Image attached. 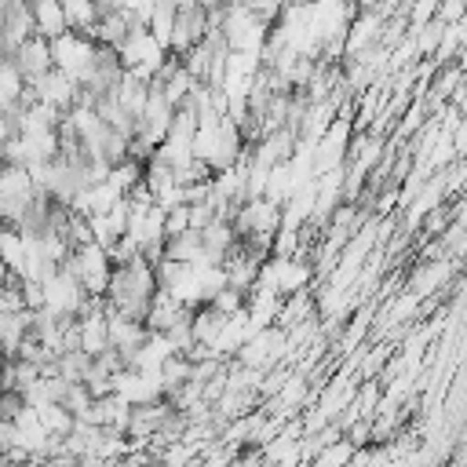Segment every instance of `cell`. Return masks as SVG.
I'll return each instance as SVG.
<instances>
[{
    "mask_svg": "<svg viewBox=\"0 0 467 467\" xmlns=\"http://www.w3.org/2000/svg\"><path fill=\"white\" fill-rule=\"evenodd\" d=\"M212 306L219 310V314H226V317H234V314H241L244 310V292H237V288H219L215 296H212Z\"/></svg>",
    "mask_w": 467,
    "mask_h": 467,
    "instance_id": "cell-23",
    "label": "cell"
},
{
    "mask_svg": "<svg viewBox=\"0 0 467 467\" xmlns=\"http://www.w3.org/2000/svg\"><path fill=\"white\" fill-rule=\"evenodd\" d=\"M11 277H15V274H11V266H7V263H4V259H0V285H7V281H11Z\"/></svg>",
    "mask_w": 467,
    "mask_h": 467,
    "instance_id": "cell-28",
    "label": "cell"
},
{
    "mask_svg": "<svg viewBox=\"0 0 467 467\" xmlns=\"http://www.w3.org/2000/svg\"><path fill=\"white\" fill-rule=\"evenodd\" d=\"M157 376H161V387H164V394H168V390L190 383V376H193V361H190L186 354H171V358L157 368Z\"/></svg>",
    "mask_w": 467,
    "mask_h": 467,
    "instance_id": "cell-18",
    "label": "cell"
},
{
    "mask_svg": "<svg viewBox=\"0 0 467 467\" xmlns=\"http://www.w3.org/2000/svg\"><path fill=\"white\" fill-rule=\"evenodd\" d=\"M40 288H44V310H51L55 317H77V310L84 303V288L66 266H51L44 274Z\"/></svg>",
    "mask_w": 467,
    "mask_h": 467,
    "instance_id": "cell-6",
    "label": "cell"
},
{
    "mask_svg": "<svg viewBox=\"0 0 467 467\" xmlns=\"http://www.w3.org/2000/svg\"><path fill=\"white\" fill-rule=\"evenodd\" d=\"M29 36H36V33H33V11H29L26 0H11V7L4 11V29H0L4 51L11 55V51H15L18 44H26Z\"/></svg>",
    "mask_w": 467,
    "mask_h": 467,
    "instance_id": "cell-11",
    "label": "cell"
},
{
    "mask_svg": "<svg viewBox=\"0 0 467 467\" xmlns=\"http://www.w3.org/2000/svg\"><path fill=\"white\" fill-rule=\"evenodd\" d=\"M463 15H467V0H438V15L434 18L441 26H456Z\"/></svg>",
    "mask_w": 467,
    "mask_h": 467,
    "instance_id": "cell-25",
    "label": "cell"
},
{
    "mask_svg": "<svg viewBox=\"0 0 467 467\" xmlns=\"http://www.w3.org/2000/svg\"><path fill=\"white\" fill-rule=\"evenodd\" d=\"M182 314H186V306H182L175 296L157 292V296H153V303H150V310H146V321H142V325H146L150 332H168Z\"/></svg>",
    "mask_w": 467,
    "mask_h": 467,
    "instance_id": "cell-13",
    "label": "cell"
},
{
    "mask_svg": "<svg viewBox=\"0 0 467 467\" xmlns=\"http://www.w3.org/2000/svg\"><path fill=\"white\" fill-rule=\"evenodd\" d=\"M452 150H456V161H467V117L452 128Z\"/></svg>",
    "mask_w": 467,
    "mask_h": 467,
    "instance_id": "cell-26",
    "label": "cell"
},
{
    "mask_svg": "<svg viewBox=\"0 0 467 467\" xmlns=\"http://www.w3.org/2000/svg\"><path fill=\"white\" fill-rule=\"evenodd\" d=\"M186 230H190V208H186V204L168 208V212H164V241H168V237H179V234H186Z\"/></svg>",
    "mask_w": 467,
    "mask_h": 467,
    "instance_id": "cell-24",
    "label": "cell"
},
{
    "mask_svg": "<svg viewBox=\"0 0 467 467\" xmlns=\"http://www.w3.org/2000/svg\"><path fill=\"white\" fill-rule=\"evenodd\" d=\"M88 368H91V358H88L84 350H66V354H58V376H62L66 383H84Z\"/></svg>",
    "mask_w": 467,
    "mask_h": 467,
    "instance_id": "cell-20",
    "label": "cell"
},
{
    "mask_svg": "<svg viewBox=\"0 0 467 467\" xmlns=\"http://www.w3.org/2000/svg\"><path fill=\"white\" fill-rule=\"evenodd\" d=\"M29 325H33V310H22V314H0V347L7 358L18 354L22 339L29 336Z\"/></svg>",
    "mask_w": 467,
    "mask_h": 467,
    "instance_id": "cell-15",
    "label": "cell"
},
{
    "mask_svg": "<svg viewBox=\"0 0 467 467\" xmlns=\"http://www.w3.org/2000/svg\"><path fill=\"white\" fill-rule=\"evenodd\" d=\"M106 336H109V350H117L124 358V365H131V358L142 350L150 328L142 321H128L120 314H106Z\"/></svg>",
    "mask_w": 467,
    "mask_h": 467,
    "instance_id": "cell-7",
    "label": "cell"
},
{
    "mask_svg": "<svg viewBox=\"0 0 467 467\" xmlns=\"http://www.w3.org/2000/svg\"><path fill=\"white\" fill-rule=\"evenodd\" d=\"M51 44V66L58 69V73H66V77H73L77 84L88 77V69H91V62H95V51H99V44L88 36V33H73V29H66V33H58L55 40H47Z\"/></svg>",
    "mask_w": 467,
    "mask_h": 467,
    "instance_id": "cell-3",
    "label": "cell"
},
{
    "mask_svg": "<svg viewBox=\"0 0 467 467\" xmlns=\"http://www.w3.org/2000/svg\"><path fill=\"white\" fill-rule=\"evenodd\" d=\"M139 182H142V164H139V161L124 157L120 164H113V168H109V186H113L120 197H124V193H131Z\"/></svg>",
    "mask_w": 467,
    "mask_h": 467,
    "instance_id": "cell-19",
    "label": "cell"
},
{
    "mask_svg": "<svg viewBox=\"0 0 467 467\" xmlns=\"http://www.w3.org/2000/svg\"><path fill=\"white\" fill-rule=\"evenodd\" d=\"M379 29H383V18L376 11H354V18L347 26V40H343V58H354V55L376 47Z\"/></svg>",
    "mask_w": 467,
    "mask_h": 467,
    "instance_id": "cell-10",
    "label": "cell"
},
{
    "mask_svg": "<svg viewBox=\"0 0 467 467\" xmlns=\"http://www.w3.org/2000/svg\"><path fill=\"white\" fill-rule=\"evenodd\" d=\"M36 186L26 164H0V223L4 226H18V219L26 215L29 201H33Z\"/></svg>",
    "mask_w": 467,
    "mask_h": 467,
    "instance_id": "cell-5",
    "label": "cell"
},
{
    "mask_svg": "<svg viewBox=\"0 0 467 467\" xmlns=\"http://www.w3.org/2000/svg\"><path fill=\"white\" fill-rule=\"evenodd\" d=\"M0 467H29V463H15V460H0Z\"/></svg>",
    "mask_w": 467,
    "mask_h": 467,
    "instance_id": "cell-29",
    "label": "cell"
},
{
    "mask_svg": "<svg viewBox=\"0 0 467 467\" xmlns=\"http://www.w3.org/2000/svg\"><path fill=\"white\" fill-rule=\"evenodd\" d=\"M157 274L153 263L135 255L131 263L113 266L109 274V288H106V314H120L128 321H146V310L157 296Z\"/></svg>",
    "mask_w": 467,
    "mask_h": 467,
    "instance_id": "cell-1",
    "label": "cell"
},
{
    "mask_svg": "<svg viewBox=\"0 0 467 467\" xmlns=\"http://www.w3.org/2000/svg\"><path fill=\"white\" fill-rule=\"evenodd\" d=\"M223 325H226V314H219L212 303H204V306L190 310V332H193V343L212 347V343H215V336L223 332Z\"/></svg>",
    "mask_w": 467,
    "mask_h": 467,
    "instance_id": "cell-14",
    "label": "cell"
},
{
    "mask_svg": "<svg viewBox=\"0 0 467 467\" xmlns=\"http://www.w3.org/2000/svg\"><path fill=\"white\" fill-rule=\"evenodd\" d=\"M91 401H95V398H91V390H88L84 383H69L58 405H62V409H66L73 420H88V412H91Z\"/></svg>",
    "mask_w": 467,
    "mask_h": 467,
    "instance_id": "cell-21",
    "label": "cell"
},
{
    "mask_svg": "<svg viewBox=\"0 0 467 467\" xmlns=\"http://www.w3.org/2000/svg\"><path fill=\"white\" fill-rule=\"evenodd\" d=\"M449 106L460 113V117H467V73H463V80L456 84V91H452V99H449Z\"/></svg>",
    "mask_w": 467,
    "mask_h": 467,
    "instance_id": "cell-27",
    "label": "cell"
},
{
    "mask_svg": "<svg viewBox=\"0 0 467 467\" xmlns=\"http://www.w3.org/2000/svg\"><path fill=\"white\" fill-rule=\"evenodd\" d=\"M368 310H358L354 314V321L343 328V336H339V350H354V347H361V339H365V332H368Z\"/></svg>",
    "mask_w": 467,
    "mask_h": 467,
    "instance_id": "cell-22",
    "label": "cell"
},
{
    "mask_svg": "<svg viewBox=\"0 0 467 467\" xmlns=\"http://www.w3.org/2000/svg\"><path fill=\"white\" fill-rule=\"evenodd\" d=\"M29 11H33V33H36V36H44V40H55L58 33H66V29H69L66 11H62V4H58V0H33V4H29Z\"/></svg>",
    "mask_w": 467,
    "mask_h": 467,
    "instance_id": "cell-12",
    "label": "cell"
},
{
    "mask_svg": "<svg viewBox=\"0 0 467 467\" xmlns=\"http://www.w3.org/2000/svg\"><path fill=\"white\" fill-rule=\"evenodd\" d=\"M33 409V405H29ZM36 420H40V427H44V434H51V438H66L69 431H73V416L58 405V401H51V405H40L36 409Z\"/></svg>",
    "mask_w": 467,
    "mask_h": 467,
    "instance_id": "cell-17",
    "label": "cell"
},
{
    "mask_svg": "<svg viewBox=\"0 0 467 467\" xmlns=\"http://www.w3.org/2000/svg\"><path fill=\"white\" fill-rule=\"evenodd\" d=\"M117 58H120V66H124L128 77L150 84V80L157 77V69L168 62V51L153 40V33H150L146 26H135V29L124 36V44L117 47Z\"/></svg>",
    "mask_w": 467,
    "mask_h": 467,
    "instance_id": "cell-2",
    "label": "cell"
},
{
    "mask_svg": "<svg viewBox=\"0 0 467 467\" xmlns=\"http://www.w3.org/2000/svg\"><path fill=\"white\" fill-rule=\"evenodd\" d=\"M33 88V95H36V102H44V106H51V109H58V113H69L73 109V102H77V80L73 77H66V73H58V69H47L36 84H29Z\"/></svg>",
    "mask_w": 467,
    "mask_h": 467,
    "instance_id": "cell-9",
    "label": "cell"
},
{
    "mask_svg": "<svg viewBox=\"0 0 467 467\" xmlns=\"http://www.w3.org/2000/svg\"><path fill=\"white\" fill-rule=\"evenodd\" d=\"M84 288V296H106L109 288V274H113V263L106 255V248H99L95 241L91 244H80L69 252V259L62 263Z\"/></svg>",
    "mask_w": 467,
    "mask_h": 467,
    "instance_id": "cell-4",
    "label": "cell"
},
{
    "mask_svg": "<svg viewBox=\"0 0 467 467\" xmlns=\"http://www.w3.org/2000/svg\"><path fill=\"white\" fill-rule=\"evenodd\" d=\"M7 58L15 62V69L22 73V80H26V84H36L47 69H55V66H51V44H47L44 36H29V40H26V44H18Z\"/></svg>",
    "mask_w": 467,
    "mask_h": 467,
    "instance_id": "cell-8",
    "label": "cell"
},
{
    "mask_svg": "<svg viewBox=\"0 0 467 467\" xmlns=\"http://www.w3.org/2000/svg\"><path fill=\"white\" fill-rule=\"evenodd\" d=\"M0 164H4V161H0Z\"/></svg>",
    "mask_w": 467,
    "mask_h": 467,
    "instance_id": "cell-30",
    "label": "cell"
},
{
    "mask_svg": "<svg viewBox=\"0 0 467 467\" xmlns=\"http://www.w3.org/2000/svg\"><path fill=\"white\" fill-rule=\"evenodd\" d=\"M0 259L11 266L15 277L26 266V234H18L15 226H4V223H0Z\"/></svg>",
    "mask_w": 467,
    "mask_h": 467,
    "instance_id": "cell-16",
    "label": "cell"
}]
</instances>
